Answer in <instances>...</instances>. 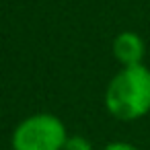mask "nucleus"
I'll use <instances>...</instances> for the list:
<instances>
[{
    "mask_svg": "<svg viewBox=\"0 0 150 150\" xmlns=\"http://www.w3.org/2000/svg\"><path fill=\"white\" fill-rule=\"evenodd\" d=\"M103 150H140V148H136L134 144H127V142H111Z\"/></svg>",
    "mask_w": 150,
    "mask_h": 150,
    "instance_id": "nucleus-5",
    "label": "nucleus"
},
{
    "mask_svg": "<svg viewBox=\"0 0 150 150\" xmlns=\"http://www.w3.org/2000/svg\"><path fill=\"white\" fill-rule=\"evenodd\" d=\"M64 150H93V146H91V142H88L86 138H82V136H72V138L66 140Z\"/></svg>",
    "mask_w": 150,
    "mask_h": 150,
    "instance_id": "nucleus-4",
    "label": "nucleus"
},
{
    "mask_svg": "<svg viewBox=\"0 0 150 150\" xmlns=\"http://www.w3.org/2000/svg\"><path fill=\"white\" fill-rule=\"evenodd\" d=\"M66 125L52 113H35L23 119L13 134L15 150H64Z\"/></svg>",
    "mask_w": 150,
    "mask_h": 150,
    "instance_id": "nucleus-2",
    "label": "nucleus"
},
{
    "mask_svg": "<svg viewBox=\"0 0 150 150\" xmlns=\"http://www.w3.org/2000/svg\"><path fill=\"white\" fill-rule=\"evenodd\" d=\"M144 54H146L144 39L134 31H123L113 39V56L121 66L142 64Z\"/></svg>",
    "mask_w": 150,
    "mask_h": 150,
    "instance_id": "nucleus-3",
    "label": "nucleus"
},
{
    "mask_svg": "<svg viewBox=\"0 0 150 150\" xmlns=\"http://www.w3.org/2000/svg\"><path fill=\"white\" fill-rule=\"evenodd\" d=\"M105 107L121 121L144 117L150 111V70L144 64L123 66L107 84Z\"/></svg>",
    "mask_w": 150,
    "mask_h": 150,
    "instance_id": "nucleus-1",
    "label": "nucleus"
}]
</instances>
